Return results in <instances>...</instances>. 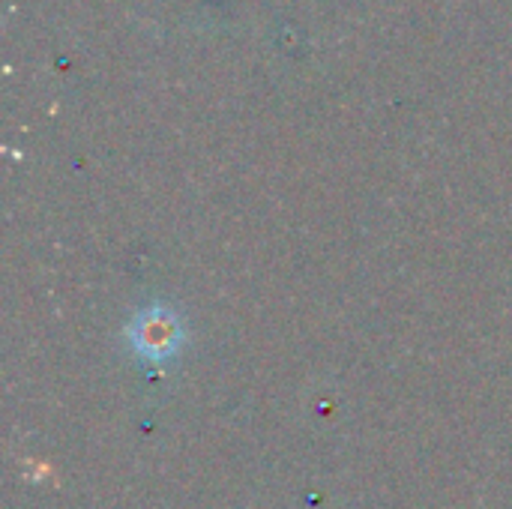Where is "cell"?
Here are the masks:
<instances>
[{
  "mask_svg": "<svg viewBox=\"0 0 512 509\" xmlns=\"http://www.w3.org/2000/svg\"><path fill=\"white\" fill-rule=\"evenodd\" d=\"M123 336H126V345L135 351V357H141L147 363L174 360L186 342L177 312L162 303H153V306L141 309L138 315H132Z\"/></svg>",
  "mask_w": 512,
  "mask_h": 509,
  "instance_id": "1",
  "label": "cell"
}]
</instances>
